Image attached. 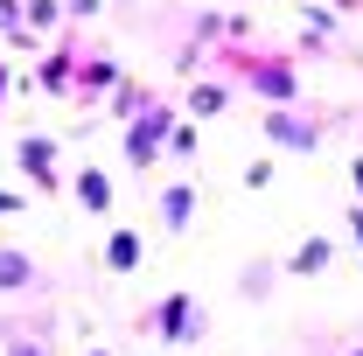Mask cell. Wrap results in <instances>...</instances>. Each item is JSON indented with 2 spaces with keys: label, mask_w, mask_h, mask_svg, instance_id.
<instances>
[{
  "label": "cell",
  "mask_w": 363,
  "mask_h": 356,
  "mask_svg": "<svg viewBox=\"0 0 363 356\" xmlns=\"http://www.w3.org/2000/svg\"><path fill=\"white\" fill-rule=\"evenodd\" d=\"M49 272L28 245H0V301H43Z\"/></svg>",
  "instance_id": "ba28073f"
},
{
  "label": "cell",
  "mask_w": 363,
  "mask_h": 356,
  "mask_svg": "<svg viewBox=\"0 0 363 356\" xmlns=\"http://www.w3.org/2000/svg\"><path fill=\"white\" fill-rule=\"evenodd\" d=\"M161 161H182V168H196V161H203L196 119H175V126H168V147H161Z\"/></svg>",
  "instance_id": "e0dca14e"
},
{
  "label": "cell",
  "mask_w": 363,
  "mask_h": 356,
  "mask_svg": "<svg viewBox=\"0 0 363 356\" xmlns=\"http://www.w3.org/2000/svg\"><path fill=\"white\" fill-rule=\"evenodd\" d=\"M230 105H238L230 77H189V91H182V119H224Z\"/></svg>",
  "instance_id": "9c48e42d"
},
{
  "label": "cell",
  "mask_w": 363,
  "mask_h": 356,
  "mask_svg": "<svg viewBox=\"0 0 363 356\" xmlns=\"http://www.w3.org/2000/svg\"><path fill=\"white\" fill-rule=\"evenodd\" d=\"M28 210V189H0V217H21Z\"/></svg>",
  "instance_id": "ffe728a7"
},
{
  "label": "cell",
  "mask_w": 363,
  "mask_h": 356,
  "mask_svg": "<svg viewBox=\"0 0 363 356\" xmlns=\"http://www.w3.org/2000/svg\"><path fill=\"white\" fill-rule=\"evenodd\" d=\"M14 168H21V182H28V196H63V147H56V133H21L14 140Z\"/></svg>",
  "instance_id": "8992f818"
},
{
  "label": "cell",
  "mask_w": 363,
  "mask_h": 356,
  "mask_svg": "<svg viewBox=\"0 0 363 356\" xmlns=\"http://www.w3.org/2000/svg\"><path fill=\"white\" fill-rule=\"evenodd\" d=\"M21 28L28 35H56L63 28V0H21Z\"/></svg>",
  "instance_id": "ac0fdd59"
},
{
  "label": "cell",
  "mask_w": 363,
  "mask_h": 356,
  "mask_svg": "<svg viewBox=\"0 0 363 356\" xmlns=\"http://www.w3.org/2000/svg\"><path fill=\"white\" fill-rule=\"evenodd\" d=\"M182 119V105L168 98V91L154 84V98L140 105L133 119L119 126V161L133 168V175H147V168H161V147H168V126Z\"/></svg>",
  "instance_id": "7a4b0ae2"
},
{
  "label": "cell",
  "mask_w": 363,
  "mask_h": 356,
  "mask_svg": "<svg viewBox=\"0 0 363 356\" xmlns=\"http://www.w3.org/2000/svg\"><path fill=\"white\" fill-rule=\"evenodd\" d=\"M245 189H272V154L266 161H245Z\"/></svg>",
  "instance_id": "d6986e66"
},
{
  "label": "cell",
  "mask_w": 363,
  "mask_h": 356,
  "mask_svg": "<svg viewBox=\"0 0 363 356\" xmlns=\"http://www.w3.org/2000/svg\"><path fill=\"white\" fill-rule=\"evenodd\" d=\"M210 63H217L245 98H259V105H301V98H308V77H301V56H294V49L210 43Z\"/></svg>",
  "instance_id": "6da1fadb"
},
{
  "label": "cell",
  "mask_w": 363,
  "mask_h": 356,
  "mask_svg": "<svg viewBox=\"0 0 363 356\" xmlns=\"http://www.w3.org/2000/svg\"><path fill=\"white\" fill-rule=\"evenodd\" d=\"M14 91H21V77H14V63L0 56V112H7V98H14Z\"/></svg>",
  "instance_id": "44dd1931"
},
{
  "label": "cell",
  "mask_w": 363,
  "mask_h": 356,
  "mask_svg": "<svg viewBox=\"0 0 363 356\" xmlns=\"http://www.w3.org/2000/svg\"><path fill=\"white\" fill-rule=\"evenodd\" d=\"M350 182H357V203H363V154H357V168H350Z\"/></svg>",
  "instance_id": "d4e9b609"
},
{
  "label": "cell",
  "mask_w": 363,
  "mask_h": 356,
  "mask_svg": "<svg viewBox=\"0 0 363 356\" xmlns=\"http://www.w3.org/2000/svg\"><path fill=\"white\" fill-rule=\"evenodd\" d=\"M91 356H112V350H91Z\"/></svg>",
  "instance_id": "4316f807"
},
{
  "label": "cell",
  "mask_w": 363,
  "mask_h": 356,
  "mask_svg": "<svg viewBox=\"0 0 363 356\" xmlns=\"http://www.w3.org/2000/svg\"><path fill=\"white\" fill-rule=\"evenodd\" d=\"M0 356H63V350H56V321H49V308L35 314V328H28V314H21L14 335L0 343Z\"/></svg>",
  "instance_id": "4fadbf2b"
},
{
  "label": "cell",
  "mask_w": 363,
  "mask_h": 356,
  "mask_svg": "<svg viewBox=\"0 0 363 356\" xmlns=\"http://www.w3.org/2000/svg\"><path fill=\"white\" fill-rule=\"evenodd\" d=\"M140 259H147L140 230H133V223H112V230H105V245H98V266L112 272V279H126V272H140Z\"/></svg>",
  "instance_id": "8fae6325"
},
{
  "label": "cell",
  "mask_w": 363,
  "mask_h": 356,
  "mask_svg": "<svg viewBox=\"0 0 363 356\" xmlns=\"http://www.w3.org/2000/svg\"><path fill=\"white\" fill-rule=\"evenodd\" d=\"M14 321H21V314H14V308H0V343L14 335Z\"/></svg>",
  "instance_id": "603a6c76"
},
{
  "label": "cell",
  "mask_w": 363,
  "mask_h": 356,
  "mask_svg": "<svg viewBox=\"0 0 363 356\" xmlns=\"http://www.w3.org/2000/svg\"><path fill=\"white\" fill-rule=\"evenodd\" d=\"M154 217L168 238H189V223H196V175L182 182H161V196H154Z\"/></svg>",
  "instance_id": "30bf717a"
},
{
  "label": "cell",
  "mask_w": 363,
  "mask_h": 356,
  "mask_svg": "<svg viewBox=\"0 0 363 356\" xmlns=\"http://www.w3.org/2000/svg\"><path fill=\"white\" fill-rule=\"evenodd\" d=\"M77 56H84V28L63 21V28L43 43V56L28 63V91H43V98H70V84H77Z\"/></svg>",
  "instance_id": "5b68a950"
},
{
  "label": "cell",
  "mask_w": 363,
  "mask_h": 356,
  "mask_svg": "<svg viewBox=\"0 0 363 356\" xmlns=\"http://www.w3.org/2000/svg\"><path fill=\"white\" fill-rule=\"evenodd\" d=\"M63 189L84 203V217H112V196H119V189H112V175H105V168H91V161H84V168L63 182Z\"/></svg>",
  "instance_id": "5bb4252c"
},
{
  "label": "cell",
  "mask_w": 363,
  "mask_h": 356,
  "mask_svg": "<svg viewBox=\"0 0 363 356\" xmlns=\"http://www.w3.org/2000/svg\"><path fill=\"white\" fill-rule=\"evenodd\" d=\"M335 112H321V105H259V133H266L272 154H321L328 147V126Z\"/></svg>",
  "instance_id": "3957f363"
},
{
  "label": "cell",
  "mask_w": 363,
  "mask_h": 356,
  "mask_svg": "<svg viewBox=\"0 0 363 356\" xmlns=\"http://www.w3.org/2000/svg\"><path fill=\"white\" fill-rule=\"evenodd\" d=\"M140 335H161L168 350H196L210 335V314L196 294H161L154 308H140Z\"/></svg>",
  "instance_id": "277c9868"
},
{
  "label": "cell",
  "mask_w": 363,
  "mask_h": 356,
  "mask_svg": "<svg viewBox=\"0 0 363 356\" xmlns=\"http://www.w3.org/2000/svg\"><path fill=\"white\" fill-rule=\"evenodd\" d=\"M168 356H189V350H168Z\"/></svg>",
  "instance_id": "83f0119b"
},
{
  "label": "cell",
  "mask_w": 363,
  "mask_h": 356,
  "mask_svg": "<svg viewBox=\"0 0 363 356\" xmlns=\"http://www.w3.org/2000/svg\"><path fill=\"white\" fill-rule=\"evenodd\" d=\"M272 287H279V259H252V266L238 272V301H272Z\"/></svg>",
  "instance_id": "2e32d148"
},
{
  "label": "cell",
  "mask_w": 363,
  "mask_h": 356,
  "mask_svg": "<svg viewBox=\"0 0 363 356\" xmlns=\"http://www.w3.org/2000/svg\"><path fill=\"white\" fill-rule=\"evenodd\" d=\"M350 245L363 252V203H350Z\"/></svg>",
  "instance_id": "7402d4cb"
},
{
  "label": "cell",
  "mask_w": 363,
  "mask_h": 356,
  "mask_svg": "<svg viewBox=\"0 0 363 356\" xmlns=\"http://www.w3.org/2000/svg\"><path fill=\"white\" fill-rule=\"evenodd\" d=\"M147 98H154V84H147V77H133V70H126V77H119V84L105 91V105H98V112H105V119H119V126H126V119H133L140 105H147Z\"/></svg>",
  "instance_id": "9a60e30c"
},
{
  "label": "cell",
  "mask_w": 363,
  "mask_h": 356,
  "mask_svg": "<svg viewBox=\"0 0 363 356\" xmlns=\"http://www.w3.org/2000/svg\"><path fill=\"white\" fill-rule=\"evenodd\" d=\"M328 7H335V14H363V0H328Z\"/></svg>",
  "instance_id": "cb8c5ba5"
},
{
  "label": "cell",
  "mask_w": 363,
  "mask_h": 356,
  "mask_svg": "<svg viewBox=\"0 0 363 356\" xmlns=\"http://www.w3.org/2000/svg\"><path fill=\"white\" fill-rule=\"evenodd\" d=\"M119 77H126V63H119V56H112L105 43H91L84 56H77V84H70V105H77V112H98V105H105V91L119 84Z\"/></svg>",
  "instance_id": "52a82bcc"
},
{
  "label": "cell",
  "mask_w": 363,
  "mask_h": 356,
  "mask_svg": "<svg viewBox=\"0 0 363 356\" xmlns=\"http://www.w3.org/2000/svg\"><path fill=\"white\" fill-rule=\"evenodd\" d=\"M335 266V238H301L286 259H279V279H321Z\"/></svg>",
  "instance_id": "7c38bea8"
},
{
  "label": "cell",
  "mask_w": 363,
  "mask_h": 356,
  "mask_svg": "<svg viewBox=\"0 0 363 356\" xmlns=\"http://www.w3.org/2000/svg\"><path fill=\"white\" fill-rule=\"evenodd\" d=\"M342 356H363V343H350V350H342Z\"/></svg>",
  "instance_id": "484cf974"
}]
</instances>
